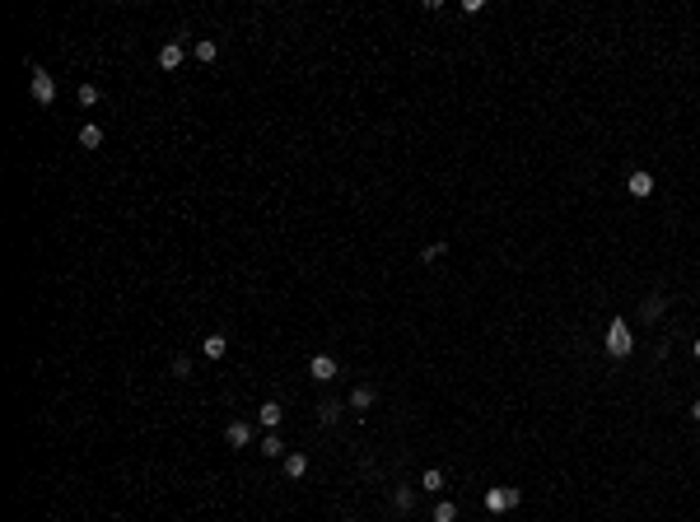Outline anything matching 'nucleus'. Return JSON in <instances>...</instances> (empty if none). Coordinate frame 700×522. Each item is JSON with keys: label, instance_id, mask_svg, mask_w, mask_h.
Here are the masks:
<instances>
[{"label": "nucleus", "instance_id": "f257e3e1", "mask_svg": "<svg viewBox=\"0 0 700 522\" xmlns=\"http://www.w3.org/2000/svg\"><path fill=\"white\" fill-rule=\"evenodd\" d=\"M602 345H607V354H612V359H625V354L635 350V336H630V326H625V317H612V326H607Z\"/></svg>", "mask_w": 700, "mask_h": 522}, {"label": "nucleus", "instance_id": "f03ea898", "mask_svg": "<svg viewBox=\"0 0 700 522\" xmlns=\"http://www.w3.org/2000/svg\"><path fill=\"white\" fill-rule=\"evenodd\" d=\"M518 499H523L518 485H495V490H485V508H490V513H509V508H518Z\"/></svg>", "mask_w": 700, "mask_h": 522}, {"label": "nucleus", "instance_id": "7ed1b4c3", "mask_svg": "<svg viewBox=\"0 0 700 522\" xmlns=\"http://www.w3.org/2000/svg\"><path fill=\"white\" fill-rule=\"evenodd\" d=\"M29 89H33V103H42V108H47V103L56 98V79L47 75L42 65H33V70H29Z\"/></svg>", "mask_w": 700, "mask_h": 522}, {"label": "nucleus", "instance_id": "20e7f679", "mask_svg": "<svg viewBox=\"0 0 700 522\" xmlns=\"http://www.w3.org/2000/svg\"><path fill=\"white\" fill-rule=\"evenodd\" d=\"M336 373H341V369H336V359H332V354H313V359H309V378H318V383H332Z\"/></svg>", "mask_w": 700, "mask_h": 522}, {"label": "nucleus", "instance_id": "39448f33", "mask_svg": "<svg viewBox=\"0 0 700 522\" xmlns=\"http://www.w3.org/2000/svg\"><path fill=\"white\" fill-rule=\"evenodd\" d=\"M625 191H630V196H635V200L653 196V177H649V173H644V168H635V173H630V177H625Z\"/></svg>", "mask_w": 700, "mask_h": 522}, {"label": "nucleus", "instance_id": "423d86ee", "mask_svg": "<svg viewBox=\"0 0 700 522\" xmlns=\"http://www.w3.org/2000/svg\"><path fill=\"white\" fill-rule=\"evenodd\" d=\"M257 420L266 425V434L280 429V420H285V406H280V401H262V406H257Z\"/></svg>", "mask_w": 700, "mask_h": 522}, {"label": "nucleus", "instance_id": "0eeeda50", "mask_svg": "<svg viewBox=\"0 0 700 522\" xmlns=\"http://www.w3.org/2000/svg\"><path fill=\"white\" fill-rule=\"evenodd\" d=\"M224 443H229V448H248L252 443V425H248V420H233L229 429H224Z\"/></svg>", "mask_w": 700, "mask_h": 522}, {"label": "nucleus", "instance_id": "6e6552de", "mask_svg": "<svg viewBox=\"0 0 700 522\" xmlns=\"http://www.w3.org/2000/svg\"><path fill=\"white\" fill-rule=\"evenodd\" d=\"M182 56H187L182 42H164V47H159V70H178V65H182Z\"/></svg>", "mask_w": 700, "mask_h": 522}, {"label": "nucleus", "instance_id": "1a4fd4ad", "mask_svg": "<svg viewBox=\"0 0 700 522\" xmlns=\"http://www.w3.org/2000/svg\"><path fill=\"white\" fill-rule=\"evenodd\" d=\"M285 476L304 480V476H309V457H304V452H285Z\"/></svg>", "mask_w": 700, "mask_h": 522}, {"label": "nucleus", "instance_id": "9d476101", "mask_svg": "<svg viewBox=\"0 0 700 522\" xmlns=\"http://www.w3.org/2000/svg\"><path fill=\"white\" fill-rule=\"evenodd\" d=\"M224 350H229V336H219V331L201 340V354H205V359H224Z\"/></svg>", "mask_w": 700, "mask_h": 522}, {"label": "nucleus", "instance_id": "9b49d317", "mask_svg": "<svg viewBox=\"0 0 700 522\" xmlns=\"http://www.w3.org/2000/svg\"><path fill=\"white\" fill-rule=\"evenodd\" d=\"M373 401H378V397H373V387H364V383H359L355 392H350V411H369Z\"/></svg>", "mask_w": 700, "mask_h": 522}, {"label": "nucleus", "instance_id": "f8f14e48", "mask_svg": "<svg viewBox=\"0 0 700 522\" xmlns=\"http://www.w3.org/2000/svg\"><path fill=\"white\" fill-rule=\"evenodd\" d=\"M444 485H449V480H444V471H439V466H430V471L420 476V490H430V494H439Z\"/></svg>", "mask_w": 700, "mask_h": 522}, {"label": "nucleus", "instance_id": "ddd939ff", "mask_svg": "<svg viewBox=\"0 0 700 522\" xmlns=\"http://www.w3.org/2000/svg\"><path fill=\"white\" fill-rule=\"evenodd\" d=\"M257 452H262V457H285V443H280V434L271 429V434L262 438V448H257Z\"/></svg>", "mask_w": 700, "mask_h": 522}, {"label": "nucleus", "instance_id": "4468645a", "mask_svg": "<svg viewBox=\"0 0 700 522\" xmlns=\"http://www.w3.org/2000/svg\"><path fill=\"white\" fill-rule=\"evenodd\" d=\"M663 308H668V299H658V294H649L639 313H644V322H658V313H663Z\"/></svg>", "mask_w": 700, "mask_h": 522}, {"label": "nucleus", "instance_id": "2eb2a0df", "mask_svg": "<svg viewBox=\"0 0 700 522\" xmlns=\"http://www.w3.org/2000/svg\"><path fill=\"white\" fill-rule=\"evenodd\" d=\"M341 411H345L341 401H322V406H318V420H322V425H336V420H341Z\"/></svg>", "mask_w": 700, "mask_h": 522}, {"label": "nucleus", "instance_id": "dca6fc26", "mask_svg": "<svg viewBox=\"0 0 700 522\" xmlns=\"http://www.w3.org/2000/svg\"><path fill=\"white\" fill-rule=\"evenodd\" d=\"M79 145H84V150H98V145H103V126H84V131H79Z\"/></svg>", "mask_w": 700, "mask_h": 522}, {"label": "nucleus", "instance_id": "f3484780", "mask_svg": "<svg viewBox=\"0 0 700 522\" xmlns=\"http://www.w3.org/2000/svg\"><path fill=\"white\" fill-rule=\"evenodd\" d=\"M215 56H219L215 38H201V42H196V61H201V65H210V61H215Z\"/></svg>", "mask_w": 700, "mask_h": 522}, {"label": "nucleus", "instance_id": "a211bd4d", "mask_svg": "<svg viewBox=\"0 0 700 522\" xmlns=\"http://www.w3.org/2000/svg\"><path fill=\"white\" fill-rule=\"evenodd\" d=\"M435 522H458V504H453V499H439V504H435Z\"/></svg>", "mask_w": 700, "mask_h": 522}, {"label": "nucleus", "instance_id": "6ab92c4d", "mask_svg": "<svg viewBox=\"0 0 700 522\" xmlns=\"http://www.w3.org/2000/svg\"><path fill=\"white\" fill-rule=\"evenodd\" d=\"M392 504L402 508V513H411V508H416V490H411V485H402V490L392 494Z\"/></svg>", "mask_w": 700, "mask_h": 522}, {"label": "nucleus", "instance_id": "aec40b11", "mask_svg": "<svg viewBox=\"0 0 700 522\" xmlns=\"http://www.w3.org/2000/svg\"><path fill=\"white\" fill-rule=\"evenodd\" d=\"M75 98L84 103V108H93V103H98V89H93V84H79V93H75Z\"/></svg>", "mask_w": 700, "mask_h": 522}, {"label": "nucleus", "instance_id": "412c9836", "mask_svg": "<svg viewBox=\"0 0 700 522\" xmlns=\"http://www.w3.org/2000/svg\"><path fill=\"white\" fill-rule=\"evenodd\" d=\"M444 252H449V247H444V243H430V247H425V252H420V261H430V266H435V261L444 257Z\"/></svg>", "mask_w": 700, "mask_h": 522}, {"label": "nucleus", "instance_id": "4be33fe9", "mask_svg": "<svg viewBox=\"0 0 700 522\" xmlns=\"http://www.w3.org/2000/svg\"><path fill=\"white\" fill-rule=\"evenodd\" d=\"M173 373H178V378H192V359L178 354V359H173Z\"/></svg>", "mask_w": 700, "mask_h": 522}, {"label": "nucleus", "instance_id": "5701e85b", "mask_svg": "<svg viewBox=\"0 0 700 522\" xmlns=\"http://www.w3.org/2000/svg\"><path fill=\"white\" fill-rule=\"evenodd\" d=\"M691 415H696V425H700V397H696V401H691Z\"/></svg>", "mask_w": 700, "mask_h": 522}, {"label": "nucleus", "instance_id": "b1692460", "mask_svg": "<svg viewBox=\"0 0 700 522\" xmlns=\"http://www.w3.org/2000/svg\"><path fill=\"white\" fill-rule=\"evenodd\" d=\"M691 354H696V359H700V336H696V345H691Z\"/></svg>", "mask_w": 700, "mask_h": 522}, {"label": "nucleus", "instance_id": "393cba45", "mask_svg": "<svg viewBox=\"0 0 700 522\" xmlns=\"http://www.w3.org/2000/svg\"><path fill=\"white\" fill-rule=\"evenodd\" d=\"M341 522H359V518H341Z\"/></svg>", "mask_w": 700, "mask_h": 522}]
</instances>
